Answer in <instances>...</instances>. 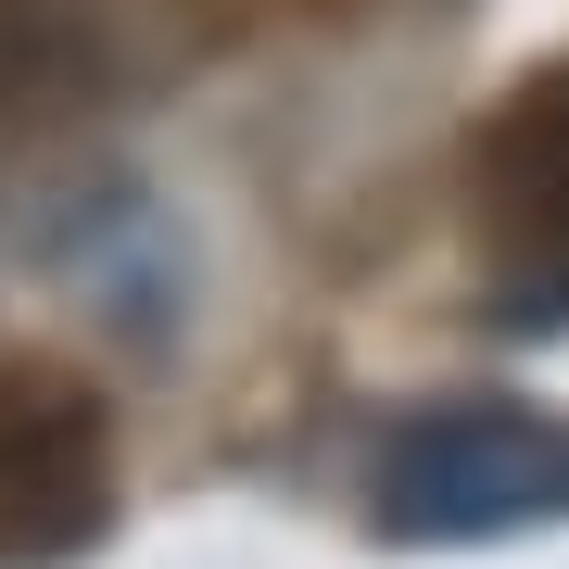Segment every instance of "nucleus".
I'll use <instances>...</instances> for the list:
<instances>
[{"label": "nucleus", "instance_id": "4", "mask_svg": "<svg viewBox=\"0 0 569 569\" xmlns=\"http://www.w3.org/2000/svg\"><path fill=\"white\" fill-rule=\"evenodd\" d=\"M102 89V13L89 0H0V114H51Z\"/></svg>", "mask_w": 569, "mask_h": 569}, {"label": "nucleus", "instance_id": "1", "mask_svg": "<svg viewBox=\"0 0 569 569\" xmlns=\"http://www.w3.org/2000/svg\"><path fill=\"white\" fill-rule=\"evenodd\" d=\"M114 519V406L77 367H13L0 380V557L39 569L77 557Z\"/></svg>", "mask_w": 569, "mask_h": 569}, {"label": "nucleus", "instance_id": "3", "mask_svg": "<svg viewBox=\"0 0 569 569\" xmlns=\"http://www.w3.org/2000/svg\"><path fill=\"white\" fill-rule=\"evenodd\" d=\"M481 216L531 253H569V63L493 102L481 127Z\"/></svg>", "mask_w": 569, "mask_h": 569}, {"label": "nucleus", "instance_id": "2", "mask_svg": "<svg viewBox=\"0 0 569 569\" xmlns=\"http://www.w3.org/2000/svg\"><path fill=\"white\" fill-rule=\"evenodd\" d=\"M545 507H569V430L531 418H443L392 468V531H493Z\"/></svg>", "mask_w": 569, "mask_h": 569}]
</instances>
